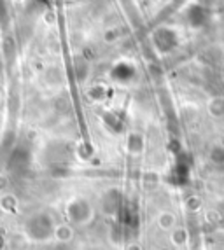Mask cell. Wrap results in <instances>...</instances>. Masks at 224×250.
Returning a JSON list of instances; mask_svg holds the SVG:
<instances>
[{
  "mask_svg": "<svg viewBox=\"0 0 224 250\" xmlns=\"http://www.w3.org/2000/svg\"><path fill=\"white\" fill-rule=\"evenodd\" d=\"M26 233L33 238V240H46L53 234V224L51 219L44 213L33 215L28 222H26Z\"/></svg>",
  "mask_w": 224,
  "mask_h": 250,
  "instance_id": "1",
  "label": "cell"
},
{
  "mask_svg": "<svg viewBox=\"0 0 224 250\" xmlns=\"http://www.w3.org/2000/svg\"><path fill=\"white\" fill-rule=\"evenodd\" d=\"M91 215V208L84 200H75L68 205V217L74 222H84Z\"/></svg>",
  "mask_w": 224,
  "mask_h": 250,
  "instance_id": "2",
  "label": "cell"
}]
</instances>
